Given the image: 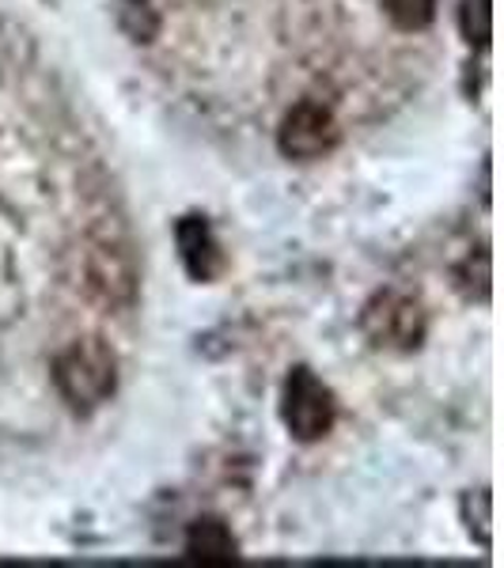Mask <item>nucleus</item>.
<instances>
[{
    "label": "nucleus",
    "mask_w": 504,
    "mask_h": 568,
    "mask_svg": "<svg viewBox=\"0 0 504 568\" xmlns=\"http://www.w3.org/2000/svg\"><path fill=\"white\" fill-rule=\"evenodd\" d=\"M53 387L72 414L88 417L118 390V356L103 337H77L53 356Z\"/></svg>",
    "instance_id": "1"
},
{
    "label": "nucleus",
    "mask_w": 504,
    "mask_h": 568,
    "mask_svg": "<svg viewBox=\"0 0 504 568\" xmlns=\"http://www.w3.org/2000/svg\"><path fill=\"white\" fill-rule=\"evenodd\" d=\"M361 329L372 349L383 353H414L429 334V315L417 296L399 288H383L364 304Z\"/></svg>",
    "instance_id": "2"
},
{
    "label": "nucleus",
    "mask_w": 504,
    "mask_h": 568,
    "mask_svg": "<svg viewBox=\"0 0 504 568\" xmlns=\"http://www.w3.org/2000/svg\"><path fill=\"white\" fill-rule=\"evenodd\" d=\"M281 420L296 444H319L334 428L337 398L308 364H296L289 372L285 390H281Z\"/></svg>",
    "instance_id": "3"
},
{
    "label": "nucleus",
    "mask_w": 504,
    "mask_h": 568,
    "mask_svg": "<svg viewBox=\"0 0 504 568\" xmlns=\"http://www.w3.org/2000/svg\"><path fill=\"white\" fill-rule=\"evenodd\" d=\"M337 144H342V125H337L334 110L315 103V99H300L281 118L278 149L289 160H323Z\"/></svg>",
    "instance_id": "4"
},
{
    "label": "nucleus",
    "mask_w": 504,
    "mask_h": 568,
    "mask_svg": "<svg viewBox=\"0 0 504 568\" xmlns=\"http://www.w3.org/2000/svg\"><path fill=\"white\" fill-rule=\"evenodd\" d=\"M175 243H179V258L182 270L190 273V281L198 284H213L216 277H224L228 270V254L220 240L213 235L205 216H182L175 224Z\"/></svg>",
    "instance_id": "5"
},
{
    "label": "nucleus",
    "mask_w": 504,
    "mask_h": 568,
    "mask_svg": "<svg viewBox=\"0 0 504 568\" xmlns=\"http://www.w3.org/2000/svg\"><path fill=\"white\" fill-rule=\"evenodd\" d=\"M88 284L107 304H130L137 292L133 258L125 251H118V246H95L88 254Z\"/></svg>",
    "instance_id": "6"
},
{
    "label": "nucleus",
    "mask_w": 504,
    "mask_h": 568,
    "mask_svg": "<svg viewBox=\"0 0 504 568\" xmlns=\"http://www.w3.org/2000/svg\"><path fill=\"white\" fill-rule=\"evenodd\" d=\"M187 554L201 565H232L240 561V542L220 516H201L187 527Z\"/></svg>",
    "instance_id": "7"
},
{
    "label": "nucleus",
    "mask_w": 504,
    "mask_h": 568,
    "mask_svg": "<svg viewBox=\"0 0 504 568\" xmlns=\"http://www.w3.org/2000/svg\"><path fill=\"white\" fill-rule=\"evenodd\" d=\"M114 20L122 27V34L137 45H149L160 34V12L152 8V0H118Z\"/></svg>",
    "instance_id": "8"
},
{
    "label": "nucleus",
    "mask_w": 504,
    "mask_h": 568,
    "mask_svg": "<svg viewBox=\"0 0 504 568\" xmlns=\"http://www.w3.org/2000/svg\"><path fill=\"white\" fill-rule=\"evenodd\" d=\"M399 31H425L436 20V0H380Z\"/></svg>",
    "instance_id": "9"
},
{
    "label": "nucleus",
    "mask_w": 504,
    "mask_h": 568,
    "mask_svg": "<svg viewBox=\"0 0 504 568\" xmlns=\"http://www.w3.org/2000/svg\"><path fill=\"white\" fill-rule=\"evenodd\" d=\"M493 0H460V31L471 45L485 50L493 34Z\"/></svg>",
    "instance_id": "10"
},
{
    "label": "nucleus",
    "mask_w": 504,
    "mask_h": 568,
    "mask_svg": "<svg viewBox=\"0 0 504 568\" xmlns=\"http://www.w3.org/2000/svg\"><path fill=\"white\" fill-rule=\"evenodd\" d=\"M463 524L471 530V538L478 542L482 549H490V493L478 489V493H466L463 497Z\"/></svg>",
    "instance_id": "11"
}]
</instances>
